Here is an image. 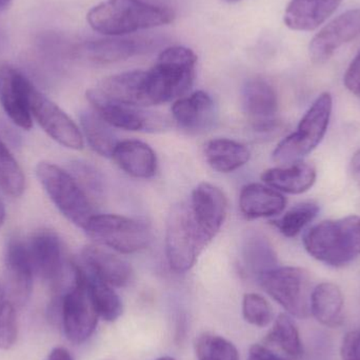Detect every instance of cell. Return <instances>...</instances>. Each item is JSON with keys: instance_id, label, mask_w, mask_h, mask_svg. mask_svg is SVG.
<instances>
[{"instance_id": "d6986e66", "label": "cell", "mask_w": 360, "mask_h": 360, "mask_svg": "<svg viewBox=\"0 0 360 360\" xmlns=\"http://www.w3.org/2000/svg\"><path fill=\"white\" fill-rule=\"evenodd\" d=\"M173 118L180 128L190 132H202L213 126L217 109L213 98L203 91L181 97L173 103Z\"/></svg>"}, {"instance_id": "f6af8a7d", "label": "cell", "mask_w": 360, "mask_h": 360, "mask_svg": "<svg viewBox=\"0 0 360 360\" xmlns=\"http://www.w3.org/2000/svg\"><path fill=\"white\" fill-rule=\"evenodd\" d=\"M156 360H175L174 359H172V357H160V359H156Z\"/></svg>"}, {"instance_id": "4316f807", "label": "cell", "mask_w": 360, "mask_h": 360, "mask_svg": "<svg viewBox=\"0 0 360 360\" xmlns=\"http://www.w3.org/2000/svg\"><path fill=\"white\" fill-rule=\"evenodd\" d=\"M311 314L328 328L340 327L344 321V295L338 285L323 283L313 289Z\"/></svg>"}, {"instance_id": "6da1fadb", "label": "cell", "mask_w": 360, "mask_h": 360, "mask_svg": "<svg viewBox=\"0 0 360 360\" xmlns=\"http://www.w3.org/2000/svg\"><path fill=\"white\" fill-rule=\"evenodd\" d=\"M86 20L94 31L118 37L168 25L174 12L145 0H105L89 11Z\"/></svg>"}, {"instance_id": "9c48e42d", "label": "cell", "mask_w": 360, "mask_h": 360, "mask_svg": "<svg viewBox=\"0 0 360 360\" xmlns=\"http://www.w3.org/2000/svg\"><path fill=\"white\" fill-rule=\"evenodd\" d=\"M262 289L289 314L306 319L311 314L310 274L296 266H276L258 277Z\"/></svg>"}, {"instance_id": "5b68a950", "label": "cell", "mask_w": 360, "mask_h": 360, "mask_svg": "<svg viewBox=\"0 0 360 360\" xmlns=\"http://www.w3.org/2000/svg\"><path fill=\"white\" fill-rule=\"evenodd\" d=\"M333 110L330 93H323L312 103L298 124L295 132L281 141L273 152L275 162L288 166L302 162L323 141L329 128Z\"/></svg>"}, {"instance_id": "4fadbf2b", "label": "cell", "mask_w": 360, "mask_h": 360, "mask_svg": "<svg viewBox=\"0 0 360 360\" xmlns=\"http://www.w3.org/2000/svg\"><path fill=\"white\" fill-rule=\"evenodd\" d=\"M34 274L53 285L67 273L63 245L56 233L48 229L36 231L25 241Z\"/></svg>"}, {"instance_id": "3957f363", "label": "cell", "mask_w": 360, "mask_h": 360, "mask_svg": "<svg viewBox=\"0 0 360 360\" xmlns=\"http://www.w3.org/2000/svg\"><path fill=\"white\" fill-rule=\"evenodd\" d=\"M72 268L73 276L70 285L65 287L63 281L56 285L57 293L51 302L50 313L60 316L68 340L79 345L92 336L101 316L73 262Z\"/></svg>"}, {"instance_id": "277c9868", "label": "cell", "mask_w": 360, "mask_h": 360, "mask_svg": "<svg viewBox=\"0 0 360 360\" xmlns=\"http://www.w3.org/2000/svg\"><path fill=\"white\" fill-rule=\"evenodd\" d=\"M197 57L186 46L165 49L155 65L148 70V88L152 105L181 98L188 92L195 77Z\"/></svg>"}, {"instance_id": "7c38bea8", "label": "cell", "mask_w": 360, "mask_h": 360, "mask_svg": "<svg viewBox=\"0 0 360 360\" xmlns=\"http://www.w3.org/2000/svg\"><path fill=\"white\" fill-rule=\"evenodd\" d=\"M31 80L14 65H0V103L8 117L22 130L33 127L30 93Z\"/></svg>"}, {"instance_id": "44dd1931", "label": "cell", "mask_w": 360, "mask_h": 360, "mask_svg": "<svg viewBox=\"0 0 360 360\" xmlns=\"http://www.w3.org/2000/svg\"><path fill=\"white\" fill-rule=\"evenodd\" d=\"M285 205L287 199L279 191L264 184H247L239 195V209L249 219L279 215Z\"/></svg>"}, {"instance_id": "e575fe53", "label": "cell", "mask_w": 360, "mask_h": 360, "mask_svg": "<svg viewBox=\"0 0 360 360\" xmlns=\"http://www.w3.org/2000/svg\"><path fill=\"white\" fill-rule=\"evenodd\" d=\"M15 308L0 281V350H8L16 342L18 328Z\"/></svg>"}, {"instance_id": "7bdbcfd3", "label": "cell", "mask_w": 360, "mask_h": 360, "mask_svg": "<svg viewBox=\"0 0 360 360\" xmlns=\"http://www.w3.org/2000/svg\"><path fill=\"white\" fill-rule=\"evenodd\" d=\"M353 165H354V170L360 174V152L355 156L354 160H353Z\"/></svg>"}, {"instance_id": "d590c367", "label": "cell", "mask_w": 360, "mask_h": 360, "mask_svg": "<svg viewBox=\"0 0 360 360\" xmlns=\"http://www.w3.org/2000/svg\"><path fill=\"white\" fill-rule=\"evenodd\" d=\"M69 173L84 191L89 198H101L103 192V180L99 171L89 162H73Z\"/></svg>"}, {"instance_id": "f35d334b", "label": "cell", "mask_w": 360, "mask_h": 360, "mask_svg": "<svg viewBox=\"0 0 360 360\" xmlns=\"http://www.w3.org/2000/svg\"><path fill=\"white\" fill-rule=\"evenodd\" d=\"M344 82L351 93L360 96V53L349 65Z\"/></svg>"}, {"instance_id": "9a60e30c", "label": "cell", "mask_w": 360, "mask_h": 360, "mask_svg": "<svg viewBox=\"0 0 360 360\" xmlns=\"http://www.w3.org/2000/svg\"><path fill=\"white\" fill-rule=\"evenodd\" d=\"M86 99L92 105V109L113 128L137 132H154L162 129L164 124L160 116L143 111L141 108L120 105L108 101L95 92L93 88L86 91Z\"/></svg>"}, {"instance_id": "5bb4252c", "label": "cell", "mask_w": 360, "mask_h": 360, "mask_svg": "<svg viewBox=\"0 0 360 360\" xmlns=\"http://www.w3.org/2000/svg\"><path fill=\"white\" fill-rule=\"evenodd\" d=\"M190 209L207 243L217 235L228 214V199L218 186L201 182L193 190Z\"/></svg>"}, {"instance_id": "ee69618b", "label": "cell", "mask_w": 360, "mask_h": 360, "mask_svg": "<svg viewBox=\"0 0 360 360\" xmlns=\"http://www.w3.org/2000/svg\"><path fill=\"white\" fill-rule=\"evenodd\" d=\"M6 42V34H4V30L0 27V51L4 48V44Z\"/></svg>"}, {"instance_id": "f1b7e54d", "label": "cell", "mask_w": 360, "mask_h": 360, "mask_svg": "<svg viewBox=\"0 0 360 360\" xmlns=\"http://www.w3.org/2000/svg\"><path fill=\"white\" fill-rule=\"evenodd\" d=\"M80 126L91 149L103 158H112L120 143L113 127L93 109L80 114Z\"/></svg>"}, {"instance_id": "d4e9b609", "label": "cell", "mask_w": 360, "mask_h": 360, "mask_svg": "<svg viewBox=\"0 0 360 360\" xmlns=\"http://www.w3.org/2000/svg\"><path fill=\"white\" fill-rule=\"evenodd\" d=\"M76 272L79 275L89 294L92 297L99 316L107 321H115L122 314V302L113 287L99 278L92 270L82 262H73Z\"/></svg>"}, {"instance_id": "1f68e13d", "label": "cell", "mask_w": 360, "mask_h": 360, "mask_svg": "<svg viewBox=\"0 0 360 360\" xmlns=\"http://www.w3.org/2000/svg\"><path fill=\"white\" fill-rule=\"evenodd\" d=\"M319 212V207L317 203L304 201L294 205L281 218L274 220L273 224L278 229L283 236L293 238L315 219Z\"/></svg>"}, {"instance_id": "8d00e7d4", "label": "cell", "mask_w": 360, "mask_h": 360, "mask_svg": "<svg viewBox=\"0 0 360 360\" xmlns=\"http://www.w3.org/2000/svg\"><path fill=\"white\" fill-rule=\"evenodd\" d=\"M243 314L245 321L255 327H266L273 321L270 304L255 293L245 294L243 300Z\"/></svg>"}, {"instance_id": "ac0fdd59", "label": "cell", "mask_w": 360, "mask_h": 360, "mask_svg": "<svg viewBox=\"0 0 360 360\" xmlns=\"http://www.w3.org/2000/svg\"><path fill=\"white\" fill-rule=\"evenodd\" d=\"M93 90L103 98L120 105L135 108L151 107L147 71L135 70L110 76Z\"/></svg>"}, {"instance_id": "e0dca14e", "label": "cell", "mask_w": 360, "mask_h": 360, "mask_svg": "<svg viewBox=\"0 0 360 360\" xmlns=\"http://www.w3.org/2000/svg\"><path fill=\"white\" fill-rule=\"evenodd\" d=\"M243 109L258 132L276 128L278 97L274 88L262 78H252L243 89Z\"/></svg>"}, {"instance_id": "b9f144b4", "label": "cell", "mask_w": 360, "mask_h": 360, "mask_svg": "<svg viewBox=\"0 0 360 360\" xmlns=\"http://www.w3.org/2000/svg\"><path fill=\"white\" fill-rule=\"evenodd\" d=\"M12 4V0H0V12H4Z\"/></svg>"}, {"instance_id": "7402d4cb", "label": "cell", "mask_w": 360, "mask_h": 360, "mask_svg": "<svg viewBox=\"0 0 360 360\" xmlns=\"http://www.w3.org/2000/svg\"><path fill=\"white\" fill-rule=\"evenodd\" d=\"M112 158L124 172L135 179H151L158 171L155 152L143 141H120Z\"/></svg>"}, {"instance_id": "7a4b0ae2", "label": "cell", "mask_w": 360, "mask_h": 360, "mask_svg": "<svg viewBox=\"0 0 360 360\" xmlns=\"http://www.w3.org/2000/svg\"><path fill=\"white\" fill-rule=\"evenodd\" d=\"M306 251L327 266L340 268L360 257V216L326 220L304 236Z\"/></svg>"}, {"instance_id": "484cf974", "label": "cell", "mask_w": 360, "mask_h": 360, "mask_svg": "<svg viewBox=\"0 0 360 360\" xmlns=\"http://www.w3.org/2000/svg\"><path fill=\"white\" fill-rule=\"evenodd\" d=\"M147 40L112 38L93 40L80 46L79 52L89 60L97 63H111L130 58L148 48Z\"/></svg>"}, {"instance_id": "ffe728a7", "label": "cell", "mask_w": 360, "mask_h": 360, "mask_svg": "<svg viewBox=\"0 0 360 360\" xmlns=\"http://www.w3.org/2000/svg\"><path fill=\"white\" fill-rule=\"evenodd\" d=\"M79 260L111 287H124L132 279L130 264L99 245L84 248Z\"/></svg>"}, {"instance_id": "83f0119b", "label": "cell", "mask_w": 360, "mask_h": 360, "mask_svg": "<svg viewBox=\"0 0 360 360\" xmlns=\"http://www.w3.org/2000/svg\"><path fill=\"white\" fill-rule=\"evenodd\" d=\"M203 154L207 165L220 173L234 172L248 164L251 158V153L245 145L228 139L207 141Z\"/></svg>"}, {"instance_id": "603a6c76", "label": "cell", "mask_w": 360, "mask_h": 360, "mask_svg": "<svg viewBox=\"0 0 360 360\" xmlns=\"http://www.w3.org/2000/svg\"><path fill=\"white\" fill-rule=\"evenodd\" d=\"M342 0H291L285 13V23L295 31H313L323 25Z\"/></svg>"}, {"instance_id": "4dcf8cb0", "label": "cell", "mask_w": 360, "mask_h": 360, "mask_svg": "<svg viewBox=\"0 0 360 360\" xmlns=\"http://www.w3.org/2000/svg\"><path fill=\"white\" fill-rule=\"evenodd\" d=\"M0 188L4 194L18 198L25 190V176L20 165L0 139Z\"/></svg>"}, {"instance_id": "60d3db41", "label": "cell", "mask_w": 360, "mask_h": 360, "mask_svg": "<svg viewBox=\"0 0 360 360\" xmlns=\"http://www.w3.org/2000/svg\"><path fill=\"white\" fill-rule=\"evenodd\" d=\"M4 220H6V207L4 201L0 199V229L4 226Z\"/></svg>"}, {"instance_id": "f546056e", "label": "cell", "mask_w": 360, "mask_h": 360, "mask_svg": "<svg viewBox=\"0 0 360 360\" xmlns=\"http://www.w3.org/2000/svg\"><path fill=\"white\" fill-rule=\"evenodd\" d=\"M243 262L252 274L258 277L277 266V256L269 239L262 233L248 232L241 248Z\"/></svg>"}, {"instance_id": "ba28073f", "label": "cell", "mask_w": 360, "mask_h": 360, "mask_svg": "<svg viewBox=\"0 0 360 360\" xmlns=\"http://www.w3.org/2000/svg\"><path fill=\"white\" fill-rule=\"evenodd\" d=\"M84 231L99 245L122 254L145 250L153 238L151 228L145 221L115 214L93 216Z\"/></svg>"}, {"instance_id": "30bf717a", "label": "cell", "mask_w": 360, "mask_h": 360, "mask_svg": "<svg viewBox=\"0 0 360 360\" xmlns=\"http://www.w3.org/2000/svg\"><path fill=\"white\" fill-rule=\"evenodd\" d=\"M30 105L34 120L53 141L68 149L84 148V135L77 124L34 84L30 93Z\"/></svg>"}, {"instance_id": "836d02e7", "label": "cell", "mask_w": 360, "mask_h": 360, "mask_svg": "<svg viewBox=\"0 0 360 360\" xmlns=\"http://www.w3.org/2000/svg\"><path fill=\"white\" fill-rule=\"evenodd\" d=\"M195 352L198 360H239L238 351L232 342L210 332L197 338Z\"/></svg>"}, {"instance_id": "2e32d148", "label": "cell", "mask_w": 360, "mask_h": 360, "mask_svg": "<svg viewBox=\"0 0 360 360\" xmlns=\"http://www.w3.org/2000/svg\"><path fill=\"white\" fill-rule=\"evenodd\" d=\"M360 36V8L347 11L336 17L313 38L309 48L315 63L329 60L334 53L348 42Z\"/></svg>"}, {"instance_id": "74e56055", "label": "cell", "mask_w": 360, "mask_h": 360, "mask_svg": "<svg viewBox=\"0 0 360 360\" xmlns=\"http://www.w3.org/2000/svg\"><path fill=\"white\" fill-rule=\"evenodd\" d=\"M342 360H360V330L349 332L342 340Z\"/></svg>"}, {"instance_id": "52a82bcc", "label": "cell", "mask_w": 360, "mask_h": 360, "mask_svg": "<svg viewBox=\"0 0 360 360\" xmlns=\"http://www.w3.org/2000/svg\"><path fill=\"white\" fill-rule=\"evenodd\" d=\"M207 243L190 205L179 203L172 207L166 226V255L170 268L177 273L188 272Z\"/></svg>"}, {"instance_id": "cb8c5ba5", "label": "cell", "mask_w": 360, "mask_h": 360, "mask_svg": "<svg viewBox=\"0 0 360 360\" xmlns=\"http://www.w3.org/2000/svg\"><path fill=\"white\" fill-rule=\"evenodd\" d=\"M316 169L304 162L269 169L262 175L266 186L289 194H302L312 188L316 181Z\"/></svg>"}, {"instance_id": "8fae6325", "label": "cell", "mask_w": 360, "mask_h": 360, "mask_svg": "<svg viewBox=\"0 0 360 360\" xmlns=\"http://www.w3.org/2000/svg\"><path fill=\"white\" fill-rule=\"evenodd\" d=\"M34 271L25 241L18 236L6 239L4 249V291L15 307H23L31 297Z\"/></svg>"}, {"instance_id": "ab89813d", "label": "cell", "mask_w": 360, "mask_h": 360, "mask_svg": "<svg viewBox=\"0 0 360 360\" xmlns=\"http://www.w3.org/2000/svg\"><path fill=\"white\" fill-rule=\"evenodd\" d=\"M48 360H73L69 351L63 348H56L50 353Z\"/></svg>"}, {"instance_id": "bcb514c9", "label": "cell", "mask_w": 360, "mask_h": 360, "mask_svg": "<svg viewBox=\"0 0 360 360\" xmlns=\"http://www.w3.org/2000/svg\"><path fill=\"white\" fill-rule=\"evenodd\" d=\"M224 1H226V2H238V1H240V0H224Z\"/></svg>"}, {"instance_id": "d6a6232c", "label": "cell", "mask_w": 360, "mask_h": 360, "mask_svg": "<svg viewBox=\"0 0 360 360\" xmlns=\"http://www.w3.org/2000/svg\"><path fill=\"white\" fill-rule=\"evenodd\" d=\"M266 340L281 348L289 356L298 357L302 355V345L300 332L288 315H278Z\"/></svg>"}, {"instance_id": "8992f818", "label": "cell", "mask_w": 360, "mask_h": 360, "mask_svg": "<svg viewBox=\"0 0 360 360\" xmlns=\"http://www.w3.org/2000/svg\"><path fill=\"white\" fill-rule=\"evenodd\" d=\"M36 176L55 207L72 224L84 230L95 215L92 201L69 171L49 162L36 166Z\"/></svg>"}]
</instances>
